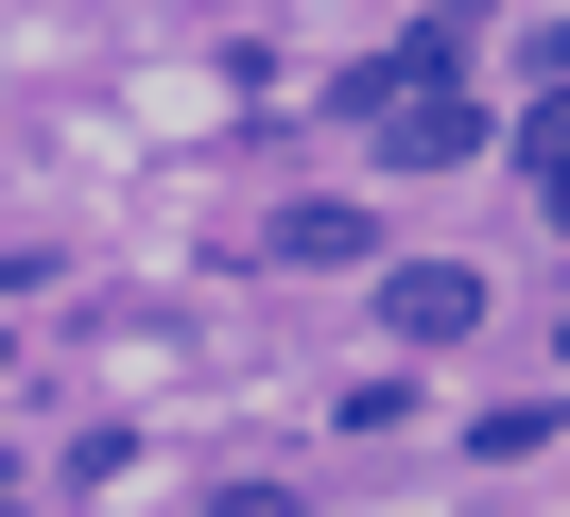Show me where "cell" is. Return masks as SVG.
I'll return each instance as SVG.
<instances>
[{
  "label": "cell",
  "instance_id": "obj_1",
  "mask_svg": "<svg viewBox=\"0 0 570 517\" xmlns=\"http://www.w3.org/2000/svg\"><path fill=\"white\" fill-rule=\"evenodd\" d=\"M381 328L397 345H466V328H484V276H466V259H397L381 276Z\"/></svg>",
  "mask_w": 570,
  "mask_h": 517
},
{
  "label": "cell",
  "instance_id": "obj_2",
  "mask_svg": "<svg viewBox=\"0 0 570 517\" xmlns=\"http://www.w3.org/2000/svg\"><path fill=\"white\" fill-rule=\"evenodd\" d=\"M466 138H484V103H466V87H397V69H381V156H397V172H450Z\"/></svg>",
  "mask_w": 570,
  "mask_h": 517
},
{
  "label": "cell",
  "instance_id": "obj_3",
  "mask_svg": "<svg viewBox=\"0 0 570 517\" xmlns=\"http://www.w3.org/2000/svg\"><path fill=\"white\" fill-rule=\"evenodd\" d=\"M277 259H363V207H277Z\"/></svg>",
  "mask_w": 570,
  "mask_h": 517
},
{
  "label": "cell",
  "instance_id": "obj_4",
  "mask_svg": "<svg viewBox=\"0 0 570 517\" xmlns=\"http://www.w3.org/2000/svg\"><path fill=\"white\" fill-rule=\"evenodd\" d=\"M190 517H277V500H243V483H225V500H190Z\"/></svg>",
  "mask_w": 570,
  "mask_h": 517
},
{
  "label": "cell",
  "instance_id": "obj_5",
  "mask_svg": "<svg viewBox=\"0 0 570 517\" xmlns=\"http://www.w3.org/2000/svg\"><path fill=\"white\" fill-rule=\"evenodd\" d=\"M450 18H484V0H450Z\"/></svg>",
  "mask_w": 570,
  "mask_h": 517
}]
</instances>
